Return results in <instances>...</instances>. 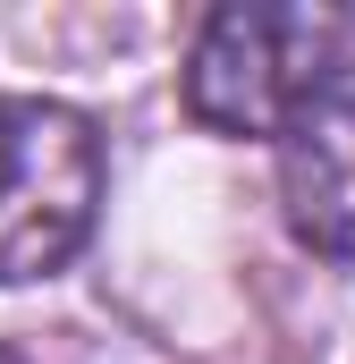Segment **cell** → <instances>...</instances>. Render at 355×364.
Segmentation results:
<instances>
[{"instance_id":"1","label":"cell","mask_w":355,"mask_h":364,"mask_svg":"<svg viewBox=\"0 0 355 364\" xmlns=\"http://www.w3.org/2000/svg\"><path fill=\"white\" fill-rule=\"evenodd\" d=\"M347 9L305 0H229L195 26L186 51V110L212 136H279L313 93L339 77Z\"/></svg>"},{"instance_id":"2","label":"cell","mask_w":355,"mask_h":364,"mask_svg":"<svg viewBox=\"0 0 355 364\" xmlns=\"http://www.w3.org/2000/svg\"><path fill=\"white\" fill-rule=\"evenodd\" d=\"M102 212V136L85 110L0 93V288L60 272Z\"/></svg>"},{"instance_id":"3","label":"cell","mask_w":355,"mask_h":364,"mask_svg":"<svg viewBox=\"0 0 355 364\" xmlns=\"http://www.w3.org/2000/svg\"><path fill=\"white\" fill-rule=\"evenodd\" d=\"M279 203L296 246L355 255V68H339L279 127Z\"/></svg>"},{"instance_id":"4","label":"cell","mask_w":355,"mask_h":364,"mask_svg":"<svg viewBox=\"0 0 355 364\" xmlns=\"http://www.w3.org/2000/svg\"><path fill=\"white\" fill-rule=\"evenodd\" d=\"M0 364H26V356H17V348H0Z\"/></svg>"}]
</instances>
